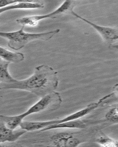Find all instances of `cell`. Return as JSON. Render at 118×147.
<instances>
[{"mask_svg":"<svg viewBox=\"0 0 118 147\" xmlns=\"http://www.w3.org/2000/svg\"><path fill=\"white\" fill-rule=\"evenodd\" d=\"M10 62L0 58V84H10L15 82L17 80L14 79L9 71Z\"/></svg>","mask_w":118,"mask_h":147,"instance_id":"cell-11","label":"cell"},{"mask_svg":"<svg viewBox=\"0 0 118 147\" xmlns=\"http://www.w3.org/2000/svg\"><path fill=\"white\" fill-rule=\"evenodd\" d=\"M18 1H11V0H2L0 1V8L5 7L8 5L12 4L18 2Z\"/></svg>","mask_w":118,"mask_h":147,"instance_id":"cell-15","label":"cell"},{"mask_svg":"<svg viewBox=\"0 0 118 147\" xmlns=\"http://www.w3.org/2000/svg\"><path fill=\"white\" fill-rule=\"evenodd\" d=\"M24 26L18 30L10 32H0V37L8 40V46L11 49L18 50L23 49L29 43L35 40L47 41L52 39L60 32L57 29L39 33L25 32Z\"/></svg>","mask_w":118,"mask_h":147,"instance_id":"cell-2","label":"cell"},{"mask_svg":"<svg viewBox=\"0 0 118 147\" xmlns=\"http://www.w3.org/2000/svg\"><path fill=\"white\" fill-rule=\"evenodd\" d=\"M44 7V3L39 1H18L12 4L0 8V15L6 11L15 9H38Z\"/></svg>","mask_w":118,"mask_h":147,"instance_id":"cell-8","label":"cell"},{"mask_svg":"<svg viewBox=\"0 0 118 147\" xmlns=\"http://www.w3.org/2000/svg\"><path fill=\"white\" fill-rule=\"evenodd\" d=\"M62 99L59 92L54 91L42 97L41 99L34 104L25 112L20 114L22 119L31 114L48 111L57 110L62 104Z\"/></svg>","mask_w":118,"mask_h":147,"instance_id":"cell-4","label":"cell"},{"mask_svg":"<svg viewBox=\"0 0 118 147\" xmlns=\"http://www.w3.org/2000/svg\"><path fill=\"white\" fill-rule=\"evenodd\" d=\"M50 139L52 145L55 147H77L82 143L72 134L68 132L59 133L53 135Z\"/></svg>","mask_w":118,"mask_h":147,"instance_id":"cell-6","label":"cell"},{"mask_svg":"<svg viewBox=\"0 0 118 147\" xmlns=\"http://www.w3.org/2000/svg\"><path fill=\"white\" fill-rule=\"evenodd\" d=\"M27 132L25 130L21 128L19 129H10L0 118V144L6 142H14Z\"/></svg>","mask_w":118,"mask_h":147,"instance_id":"cell-7","label":"cell"},{"mask_svg":"<svg viewBox=\"0 0 118 147\" xmlns=\"http://www.w3.org/2000/svg\"><path fill=\"white\" fill-rule=\"evenodd\" d=\"M95 142L100 145L101 146L104 147H117V141L110 138L104 134L102 133L100 136L95 140Z\"/></svg>","mask_w":118,"mask_h":147,"instance_id":"cell-13","label":"cell"},{"mask_svg":"<svg viewBox=\"0 0 118 147\" xmlns=\"http://www.w3.org/2000/svg\"><path fill=\"white\" fill-rule=\"evenodd\" d=\"M58 72L45 65L38 66L33 74L27 78L10 84H0V90L14 89L27 91L42 97L55 91L59 85Z\"/></svg>","mask_w":118,"mask_h":147,"instance_id":"cell-1","label":"cell"},{"mask_svg":"<svg viewBox=\"0 0 118 147\" xmlns=\"http://www.w3.org/2000/svg\"><path fill=\"white\" fill-rule=\"evenodd\" d=\"M76 5V1L68 0L65 1L52 12L45 15L25 16L17 19L16 22L18 24L21 25L22 26H34L36 25L40 21L48 18L56 19L64 14L71 13Z\"/></svg>","mask_w":118,"mask_h":147,"instance_id":"cell-3","label":"cell"},{"mask_svg":"<svg viewBox=\"0 0 118 147\" xmlns=\"http://www.w3.org/2000/svg\"><path fill=\"white\" fill-rule=\"evenodd\" d=\"M70 13L75 17L80 19L83 21L90 25L94 29L96 30L104 40L110 45H113L117 42L118 39L117 28L115 27L103 26L97 24L80 16L77 13L75 12L73 10H72Z\"/></svg>","mask_w":118,"mask_h":147,"instance_id":"cell-5","label":"cell"},{"mask_svg":"<svg viewBox=\"0 0 118 147\" xmlns=\"http://www.w3.org/2000/svg\"><path fill=\"white\" fill-rule=\"evenodd\" d=\"M86 125L82 121L76 119L58 124L52 125L40 130V131L44 132L48 130L60 128L84 129L86 127Z\"/></svg>","mask_w":118,"mask_h":147,"instance_id":"cell-10","label":"cell"},{"mask_svg":"<svg viewBox=\"0 0 118 147\" xmlns=\"http://www.w3.org/2000/svg\"><path fill=\"white\" fill-rule=\"evenodd\" d=\"M0 58L11 63H19L24 60V54L19 52H14L0 47Z\"/></svg>","mask_w":118,"mask_h":147,"instance_id":"cell-9","label":"cell"},{"mask_svg":"<svg viewBox=\"0 0 118 147\" xmlns=\"http://www.w3.org/2000/svg\"><path fill=\"white\" fill-rule=\"evenodd\" d=\"M105 118L111 122L118 123V109L117 107L112 108L105 115Z\"/></svg>","mask_w":118,"mask_h":147,"instance_id":"cell-14","label":"cell"},{"mask_svg":"<svg viewBox=\"0 0 118 147\" xmlns=\"http://www.w3.org/2000/svg\"><path fill=\"white\" fill-rule=\"evenodd\" d=\"M0 118L8 128L12 130L16 129L17 127H19L23 120L20 114L14 116L1 115Z\"/></svg>","mask_w":118,"mask_h":147,"instance_id":"cell-12","label":"cell"}]
</instances>
